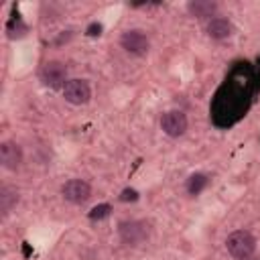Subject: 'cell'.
<instances>
[{
  "instance_id": "obj_1",
  "label": "cell",
  "mask_w": 260,
  "mask_h": 260,
  "mask_svg": "<svg viewBox=\"0 0 260 260\" xmlns=\"http://www.w3.org/2000/svg\"><path fill=\"white\" fill-rule=\"evenodd\" d=\"M250 77L240 75L234 71L230 79H225V85L217 91L213 102V120L217 126H230L240 116H246V110L250 106Z\"/></svg>"
},
{
  "instance_id": "obj_2",
  "label": "cell",
  "mask_w": 260,
  "mask_h": 260,
  "mask_svg": "<svg viewBox=\"0 0 260 260\" xmlns=\"http://www.w3.org/2000/svg\"><path fill=\"white\" fill-rule=\"evenodd\" d=\"M225 248L236 260H246L256 250V238L248 230H236L225 238Z\"/></svg>"
},
{
  "instance_id": "obj_3",
  "label": "cell",
  "mask_w": 260,
  "mask_h": 260,
  "mask_svg": "<svg viewBox=\"0 0 260 260\" xmlns=\"http://www.w3.org/2000/svg\"><path fill=\"white\" fill-rule=\"evenodd\" d=\"M118 234H120V240L126 246H138V244H142L148 238L150 228L142 219H130V221H122L120 223Z\"/></svg>"
},
{
  "instance_id": "obj_4",
  "label": "cell",
  "mask_w": 260,
  "mask_h": 260,
  "mask_svg": "<svg viewBox=\"0 0 260 260\" xmlns=\"http://www.w3.org/2000/svg\"><path fill=\"white\" fill-rule=\"evenodd\" d=\"M120 45H122V49H124L126 53L136 55V57L146 55L148 49H150V41H148V37H146L142 30H138V28H132V30L122 32V37H120Z\"/></svg>"
},
{
  "instance_id": "obj_5",
  "label": "cell",
  "mask_w": 260,
  "mask_h": 260,
  "mask_svg": "<svg viewBox=\"0 0 260 260\" xmlns=\"http://www.w3.org/2000/svg\"><path fill=\"white\" fill-rule=\"evenodd\" d=\"M39 77L47 87H61L69 81L67 79V65L61 61H47L41 67Z\"/></svg>"
},
{
  "instance_id": "obj_6",
  "label": "cell",
  "mask_w": 260,
  "mask_h": 260,
  "mask_svg": "<svg viewBox=\"0 0 260 260\" xmlns=\"http://www.w3.org/2000/svg\"><path fill=\"white\" fill-rule=\"evenodd\" d=\"M61 195H63L65 201L79 205V203H85V201L91 197V187H89V183L83 181V179H69V181L61 187Z\"/></svg>"
},
{
  "instance_id": "obj_7",
  "label": "cell",
  "mask_w": 260,
  "mask_h": 260,
  "mask_svg": "<svg viewBox=\"0 0 260 260\" xmlns=\"http://www.w3.org/2000/svg\"><path fill=\"white\" fill-rule=\"evenodd\" d=\"M63 98L73 106L87 104L91 98V87L85 79H69L63 85Z\"/></svg>"
},
{
  "instance_id": "obj_8",
  "label": "cell",
  "mask_w": 260,
  "mask_h": 260,
  "mask_svg": "<svg viewBox=\"0 0 260 260\" xmlns=\"http://www.w3.org/2000/svg\"><path fill=\"white\" fill-rule=\"evenodd\" d=\"M187 126H189L187 116H185L181 110H169V112H165L162 118H160V128H162V132H165L167 136H173V138L183 136V134L187 132Z\"/></svg>"
},
{
  "instance_id": "obj_9",
  "label": "cell",
  "mask_w": 260,
  "mask_h": 260,
  "mask_svg": "<svg viewBox=\"0 0 260 260\" xmlns=\"http://www.w3.org/2000/svg\"><path fill=\"white\" fill-rule=\"evenodd\" d=\"M0 162L4 169L16 171L22 165V148L12 140H4L0 144Z\"/></svg>"
},
{
  "instance_id": "obj_10",
  "label": "cell",
  "mask_w": 260,
  "mask_h": 260,
  "mask_svg": "<svg viewBox=\"0 0 260 260\" xmlns=\"http://www.w3.org/2000/svg\"><path fill=\"white\" fill-rule=\"evenodd\" d=\"M205 30H207V35H209L213 41H221V39H228V37L232 35L234 26H232V22H230L228 18L215 16V18H211V20L207 22Z\"/></svg>"
},
{
  "instance_id": "obj_11",
  "label": "cell",
  "mask_w": 260,
  "mask_h": 260,
  "mask_svg": "<svg viewBox=\"0 0 260 260\" xmlns=\"http://www.w3.org/2000/svg\"><path fill=\"white\" fill-rule=\"evenodd\" d=\"M215 10H217V4L211 2V0H191L187 4V12L195 18H209L211 20Z\"/></svg>"
},
{
  "instance_id": "obj_12",
  "label": "cell",
  "mask_w": 260,
  "mask_h": 260,
  "mask_svg": "<svg viewBox=\"0 0 260 260\" xmlns=\"http://www.w3.org/2000/svg\"><path fill=\"white\" fill-rule=\"evenodd\" d=\"M16 203H18V191L10 185H2L0 187V211L6 215Z\"/></svg>"
},
{
  "instance_id": "obj_13",
  "label": "cell",
  "mask_w": 260,
  "mask_h": 260,
  "mask_svg": "<svg viewBox=\"0 0 260 260\" xmlns=\"http://www.w3.org/2000/svg\"><path fill=\"white\" fill-rule=\"evenodd\" d=\"M207 183H209V179H207V175L205 173H195V175H191L189 179H187V193L189 195H199L205 187H207Z\"/></svg>"
},
{
  "instance_id": "obj_14",
  "label": "cell",
  "mask_w": 260,
  "mask_h": 260,
  "mask_svg": "<svg viewBox=\"0 0 260 260\" xmlns=\"http://www.w3.org/2000/svg\"><path fill=\"white\" fill-rule=\"evenodd\" d=\"M26 24L22 22V18L20 16H14V18H10L8 20V24H6V32H8V39H18V37H22V35H26Z\"/></svg>"
},
{
  "instance_id": "obj_15",
  "label": "cell",
  "mask_w": 260,
  "mask_h": 260,
  "mask_svg": "<svg viewBox=\"0 0 260 260\" xmlns=\"http://www.w3.org/2000/svg\"><path fill=\"white\" fill-rule=\"evenodd\" d=\"M110 211H112V207H110L108 203H102V205H95V207L87 213V217L93 219V221H95V219H104V217L110 215Z\"/></svg>"
},
{
  "instance_id": "obj_16",
  "label": "cell",
  "mask_w": 260,
  "mask_h": 260,
  "mask_svg": "<svg viewBox=\"0 0 260 260\" xmlns=\"http://www.w3.org/2000/svg\"><path fill=\"white\" fill-rule=\"evenodd\" d=\"M120 199H122V201H136V199H138V193H136L134 189H124L122 195H120Z\"/></svg>"
},
{
  "instance_id": "obj_17",
  "label": "cell",
  "mask_w": 260,
  "mask_h": 260,
  "mask_svg": "<svg viewBox=\"0 0 260 260\" xmlns=\"http://www.w3.org/2000/svg\"><path fill=\"white\" fill-rule=\"evenodd\" d=\"M100 32H102V24H100V22H93V24L87 26V35H89V37H95V35H100Z\"/></svg>"
},
{
  "instance_id": "obj_18",
  "label": "cell",
  "mask_w": 260,
  "mask_h": 260,
  "mask_svg": "<svg viewBox=\"0 0 260 260\" xmlns=\"http://www.w3.org/2000/svg\"><path fill=\"white\" fill-rule=\"evenodd\" d=\"M246 260H260V258H254V256H250V258H246Z\"/></svg>"
}]
</instances>
